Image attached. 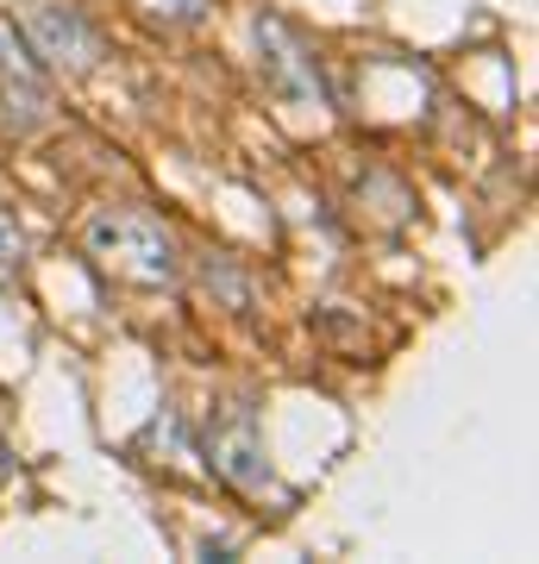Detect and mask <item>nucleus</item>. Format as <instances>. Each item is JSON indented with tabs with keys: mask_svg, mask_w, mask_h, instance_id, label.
Here are the masks:
<instances>
[{
	"mask_svg": "<svg viewBox=\"0 0 539 564\" xmlns=\"http://www.w3.org/2000/svg\"><path fill=\"white\" fill-rule=\"evenodd\" d=\"M88 251H95L120 282H139V289H163V282L182 276L170 226H163L158 214H139V207L95 214V220H88Z\"/></svg>",
	"mask_w": 539,
	"mask_h": 564,
	"instance_id": "f257e3e1",
	"label": "nucleus"
},
{
	"mask_svg": "<svg viewBox=\"0 0 539 564\" xmlns=\"http://www.w3.org/2000/svg\"><path fill=\"white\" fill-rule=\"evenodd\" d=\"M20 20H25L32 51H39L51 69H63V76H88L100 63L95 25L82 20V13H69V7H57V0H20Z\"/></svg>",
	"mask_w": 539,
	"mask_h": 564,
	"instance_id": "f03ea898",
	"label": "nucleus"
},
{
	"mask_svg": "<svg viewBox=\"0 0 539 564\" xmlns=\"http://www.w3.org/2000/svg\"><path fill=\"white\" fill-rule=\"evenodd\" d=\"M258 63H263V82L277 88L282 101H295V107H320V101H326V82H320L308 44H301L295 25L277 20V13H263V20H258Z\"/></svg>",
	"mask_w": 539,
	"mask_h": 564,
	"instance_id": "7ed1b4c3",
	"label": "nucleus"
},
{
	"mask_svg": "<svg viewBox=\"0 0 539 564\" xmlns=\"http://www.w3.org/2000/svg\"><path fill=\"white\" fill-rule=\"evenodd\" d=\"M207 458H214V470H220L233 489H245V496H263L270 489V464H263V433H258V414L251 408H233L214 433H207Z\"/></svg>",
	"mask_w": 539,
	"mask_h": 564,
	"instance_id": "20e7f679",
	"label": "nucleus"
},
{
	"mask_svg": "<svg viewBox=\"0 0 539 564\" xmlns=\"http://www.w3.org/2000/svg\"><path fill=\"white\" fill-rule=\"evenodd\" d=\"M44 120H51V95H44V82L0 76V132H13V139H32Z\"/></svg>",
	"mask_w": 539,
	"mask_h": 564,
	"instance_id": "39448f33",
	"label": "nucleus"
},
{
	"mask_svg": "<svg viewBox=\"0 0 539 564\" xmlns=\"http://www.w3.org/2000/svg\"><path fill=\"white\" fill-rule=\"evenodd\" d=\"M20 258H25V232H20V220L0 207V276H13V270H20Z\"/></svg>",
	"mask_w": 539,
	"mask_h": 564,
	"instance_id": "423d86ee",
	"label": "nucleus"
}]
</instances>
